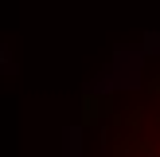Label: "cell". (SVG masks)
Returning <instances> with one entry per match:
<instances>
[{
	"label": "cell",
	"instance_id": "1",
	"mask_svg": "<svg viewBox=\"0 0 160 157\" xmlns=\"http://www.w3.org/2000/svg\"><path fill=\"white\" fill-rule=\"evenodd\" d=\"M137 157H160V122H156V141H145Z\"/></svg>",
	"mask_w": 160,
	"mask_h": 157
}]
</instances>
